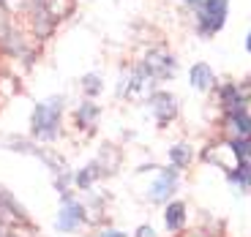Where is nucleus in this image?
Returning <instances> with one entry per match:
<instances>
[{
	"label": "nucleus",
	"instance_id": "39448f33",
	"mask_svg": "<svg viewBox=\"0 0 251 237\" xmlns=\"http://www.w3.org/2000/svg\"><path fill=\"white\" fill-rule=\"evenodd\" d=\"M142 69L148 71V74H151L156 82H167L172 74H175V69H177V60L170 55V52L156 49V52H151V55H148V60L142 63Z\"/></svg>",
	"mask_w": 251,
	"mask_h": 237
},
{
	"label": "nucleus",
	"instance_id": "9d476101",
	"mask_svg": "<svg viewBox=\"0 0 251 237\" xmlns=\"http://www.w3.org/2000/svg\"><path fill=\"white\" fill-rule=\"evenodd\" d=\"M226 120H229V125H232V131L238 134V139H246L251 137V115L243 109H229L226 112Z\"/></svg>",
	"mask_w": 251,
	"mask_h": 237
},
{
	"label": "nucleus",
	"instance_id": "dca6fc26",
	"mask_svg": "<svg viewBox=\"0 0 251 237\" xmlns=\"http://www.w3.org/2000/svg\"><path fill=\"white\" fill-rule=\"evenodd\" d=\"M99 237H128V235L120 229H104V232H99Z\"/></svg>",
	"mask_w": 251,
	"mask_h": 237
},
{
	"label": "nucleus",
	"instance_id": "f3484780",
	"mask_svg": "<svg viewBox=\"0 0 251 237\" xmlns=\"http://www.w3.org/2000/svg\"><path fill=\"white\" fill-rule=\"evenodd\" d=\"M246 49L251 52V33H249V36H246Z\"/></svg>",
	"mask_w": 251,
	"mask_h": 237
},
{
	"label": "nucleus",
	"instance_id": "0eeeda50",
	"mask_svg": "<svg viewBox=\"0 0 251 237\" xmlns=\"http://www.w3.org/2000/svg\"><path fill=\"white\" fill-rule=\"evenodd\" d=\"M186 221H188L186 205H183V202H175V199L167 202V210H164V226H167V232L180 235V232L186 229Z\"/></svg>",
	"mask_w": 251,
	"mask_h": 237
},
{
	"label": "nucleus",
	"instance_id": "ddd939ff",
	"mask_svg": "<svg viewBox=\"0 0 251 237\" xmlns=\"http://www.w3.org/2000/svg\"><path fill=\"white\" fill-rule=\"evenodd\" d=\"M191 158H194V150L188 147L186 142H177L170 147V161L175 169H186L188 164H191Z\"/></svg>",
	"mask_w": 251,
	"mask_h": 237
},
{
	"label": "nucleus",
	"instance_id": "9b49d317",
	"mask_svg": "<svg viewBox=\"0 0 251 237\" xmlns=\"http://www.w3.org/2000/svg\"><path fill=\"white\" fill-rule=\"evenodd\" d=\"M226 180L238 186L240 191H251V158L249 161H238V166H232L226 172Z\"/></svg>",
	"mask_w": 251,
	"mask_h": 237
},
{
	"label": "nucleus",
	"instance_id": "f8f14e48",
	"mask_svg": "<svg viewBox=\"0 0 251 237\" xmlns=\"http://www.w3.org/2000/svg\"><path fill=\"white\" fill-rule=\"evenodd\" d=\"M99 106L93 104V101H85V104L76 109V125L79 128H88V131H93L96 123H99Z\"/></svg>",
	"mask_w": 251,
	"mask_h": 237
},
{
	"label": "nucleus",
	"instance_id": "a211bd4d",
	"mask_svg": "<svg viewBox=\"0 0 251 237\" xmlns=\"http://www.w3.org/2000/svg\"><path fill=\"white\" fill-rule=\"evenodd\" d=\"M188 6H197V3H202V0H186Z\"/></svg>",
	"mask_w": 251,
	"mask_h": 237
},
{
	"label": "nucleus",
	"instance_id": "f03ea898",
	"mask_svg": "<svg viewBox=\"0 0 251 237\" xmlns=\"http://www.w3.org/2000/svg\"><path fill=\"white\" fill-rule=\"evenodd\" d=\"M88 224V205L79 202L74 193H60V210L55 215V232L60 235H76Z\"/></svg>",
	"mask_w": 251,
	"mask_h": 237
},
{
	"label": "nucleus",
	"instance_id": "4468645a",
	"mask_svg": "<svg viewBox=\"0 0 251 237\" xmlns=\"http://www.w3.org/2000/svg\"><path fill=\"white\" fill-rule=\"evenodd\" d=\"M85 90H88V95H99L101 93V82H99V76L96 74H90V76H85Z\"/></svg>",
	"mask_w": 251,
	"mask_h": 237
},
{
	"label": "nucleus",
	"instance_id": "7ed1b4c3",
	"mask_svg": "<svg viewBox=\"0 0 251 237\" xmlns=\"http://www.w3.org/2000/svg\"><path fill=\"white\" fill-rule=\"evenodd\" d=\"M226 14H229V0H202L200 11H197V30L205 38H210L224 27Z\"/></svg>",
	"mask_w": 251,
	"mask_h": 237
},
{
	"label": "nucleus",
	"instance_id": "1a4fd4ad",
	"mask_svg": "<svg viewBox=\"0 0 251 237\" xmlns=\"http://www.w3.org/2000/svg\"><path fill=\"white\" fill-rule=\"evenodd\" d=\"M101 166L99 161H90L88 166H82L79 172H74V186L79 188V191H90V188L96 186V180H101Z\"/></svg>",
	"mask_w": 251,
	"mask_h": 237
},
{
	"label": "nucleus",
	"instance_id": "20e7f679",
	"mask_svg": "<svg viewBox=\"0 0 251 237\" xmlns=\"http://www.w3.org/2000/svg\"><path fill=\"white\" fill-rule=\"evenodd\" d=\"M177 183H180V169H175V166H161V169H158V177L151 183L148 199H151L153 205H167L170 199H175Z\"/></svg>",
	"mask_w": 251,
	"mask_h": 237
},
{
	"label": "nucleus",
	"instance_id": "6e6552de",
	"mask_svg": "<svg viewBox=\"0 0 251 237\" xmlns=\"http://www.w3.org/2000/svg\"><path fill=\"white\" fill-rule=\"evenodd\" d=\"M191 88L194 90H210L216 85V74H213V69L207 66V63H197V66H191Z\"/></svg>",
	"mask_w": 251,
	"mask_h": 237
},
{
	"label": "nucleus",
	"instance_id": "2eb2a0df",
	"mask_svg": "<svg viewBox=\"0 0 251 237\" xmlns=\"http://www.w3.org/2000/svg\"><path fill=\"white\" fill-rule=\"evenodd\" d=\"M134 237H156V229H153L151 224H142L137 232H134Z\"/></svg>",
	"mask_w": 251,
	"mask_h": 237
},
{
	"label": "nucleus",
	"instance_id": "f257e3e1",
	"mask_svg": "<svg viewBox=\"0 0 251 237\" xmlns=\"http://www.w3.org/2000/svg\"><path fill=\"white\" fill-rule=\"evenodd\" d=\"M60 120H63V98L52 95V98L36 104L30 115V134L38 142H55L60 134Z\"/></svg>",
	"mask_w": 251,
	"mask_h": 237
},
{
	"label": "nucleus",
	"instance_id": "423d86ee",
	"mask_svg": "<svg viewBox=\"0 0 251 237\" xmlns=\"http://www.w3.org/2000/svg\"><path fill=\"white\" fill-rule=\"evenodd\" d=\"M151 109H153V118H156V123L161 125H170L172 120H175V115H177V101H175V95H170V93H164V90H153L151 93Z\"/></svg>",
	"mask_w": 251,
	"mask_h": 237
}]
</instances>
